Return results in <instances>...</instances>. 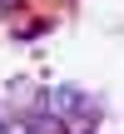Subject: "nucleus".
<instances>
[{
	"label": "nucleus",
	"mask_w": 124,
	"mask_h": 134,
	"mask_svg": "<svg viewBox=\"0 0 124 134\" xmlns=\"http://www.w3.org/2000/svg\"><path fill=\"white\" fill-rule=\"evenodd\" d=\"M50 30V20H25V25H15V40H30V35H45Z\"/></svg>",
	"instance_id": "f257e3e1"
},
{
	"label": "nucleus",
	"mask_w": 124,
	"mask_h": 134,
	"mask_svg": "<svg viewBox=\"0 0 124 134\" xmlns=\"http://www.w3.org/2000/svg\"><path fill=\"white\" fill-rule=\"evenodd\" d=\"M20 5H25V0H0V15H15Z\"/></svg>",
	"instance_id": "f03ea898"
},
{
	"label": "nucleus",
	"mask_w": 124,
	"mask_h": 134,
	"mask_svg": "<svg viewBox=\"0 0 124 134\" xmlns=\"http://www.w3.org/2000/svg\"><path fill=\"white\" fill-rule=\"evenodd\" d=\"M5 119H10V104H5V99H0V124H5Z\"/></svg>",
	"instance_id": "7ed1b4c3"
}]
</instances>
